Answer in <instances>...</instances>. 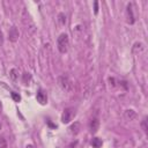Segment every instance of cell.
<instances>
[{
	"mask_svg": "<svg viewBox=\"0 0 148 148\" xmlns=\"http://www.w3.org/2000/svg\"><path fill=\"white\" fill-rule=\"evenodd\" d=\"M57 46L60 53H66L69 47V38L67 34H60V36L57 39Z\"/></svg>",
	"mask_w": 148,
	"mask_h": 148,
	"instance_id": "6da1fadb",
	"label": "cell"
},
{
	"mask_svg": "<svg viewBox=\"0 0 148 148\" xmlns=\"http://www.w3.org/2000/svg\"><path fill=\"white\" fill-rule=\"evenodd\" d=\"M58 84H59V87H60L62 90H65V91H72L73 88H74L73 82H72V81L69 80V77L66 76V75H60V76H58Z\"/></svg>",
	"mask_w": 148,
	"mask_h": 148,
	"instance_id": "7a4b0ae2",
	"label": "cell"
},
{
	"mask_svg": "<svg viewBox=\"0 0 148 148\" xmlns=\"http://www.w3.org/2000/svg\"><path fill=\"white\" fill-rule=\"evenodd\" d=\"M74 114H75V112H74V110H73L72 108L65 109L64 112H62V114H61V123L68 124V123L72 120V118H73Z\"/></svg>",
	"mask_w": 148,
	"mask_h": 148,
	"instance_id": "3957f363",
	"label": "cell"
},
{
	"mask_svg": "<svg viewBox=\"0 0 148 148\" xmlns=\"http://www.w3.org/2000/svg\"><path fill=\"white\" fill-rule=\"evenodd\" d=\"M36 99H37V102H38L39 104L45 105V104L47 103V95H46V92H45L43 89H39V90L37 91V94H36Z\"/></svg>",
	"mask_w": 148,
	"mask_h": 148,
	"instance_id": "277c9868",
	"label": "cell"
},
{
	"mask_svg": "<svg viewBox=\"0 0 148 148\" xmlns=\"http://www.w3.org/2000/svg\"><path fill=\"white\" fill-rule=\"evenodd\" d=\"M8 38L10 42H16L18 39V30L15 25H13L8 31Z\"/></svg>",
	"mask_w": 148,
	"mask_h": 148,
	"instance_id": "5b68a950",
	"label": "cell"
},
{
	"mask_svg": "<svg viewBox=\"0 0 148 148\" xmlns=\"http://www.w3.org/2000/svg\"><path fill=\"white\" fill-rule=\"evenodd\" d=\"M99 127V120L97 118H92L89 123V131L90 133H96Z\"/></svg>",
	"mask_w": 148,
	"mask_h": 148,
	"instance_id": "8992f818",
	"label": "cell"
},
{
	"mask_svg": "<svg viewBox=\"0 0 148 148\" xmlns=\"http://www.w3.org/2000/svg\"><path fill=\"white\" fill-rule=\"evenodd\" d=\"M69 132H71V134H73V135H77L79 133H80V131H81V124L79 123V121H74L71 126H69Z\"/></svg>",
	"mask_w": 148,
	"mask_h": 148,
	"instance_id": "52a82bcc",
	"label": "cell"
},
{
	"mask_svg": "<svg viewBox=\"0 0 148 148\" xmlns=\"http://www.w3.org/2000/svg\"><path fill=\"white\" fill-rule=\"evenodd\" d=\"M124 118L126 120H128V121L134 120L136 118V112L134 110H132V109H127V110L124 111Z\"/></svg>",
	"mask_w": 148,
	"mask_h": 148,
	"instance_id": "ba28073f",
	"label": "cell"
},
{
	"mask_svg": "<svg viewBox=\"0 0 148 148\" xmlns=\"http://www.w3.org/2000/svg\"><path fill=\"white\" fill-rule=\"evenodd\" d=\"M126 14H127V22L130 24L134 23V15H133V10H132V3H128L126 7Z\"/></svg>",
	"mask_w": 148,
	"mask_h": 148,
	"instance_id": "9c48e42d",
	"label": "cell"
},
{
	"mask_svg": "<svg viewBox=\"0 0 148 148\" xmlns=\"http://www.w3.org/2000/svg\"><path fill=\"white\" fill-rule=\"evenodd\" d=\"M90 143H91L92 148H101L102 145H103V141H102L99 138H92Z\"/></svg>",
	"mask_w": 148,
	"mask_h": 148,
	"instance_id": "30bf717a",
	"label": "cell"
},
{
	"mask_svg": "<svg viewBox=\"0 0 148 148\" xmlns=\"http://www.w3.org/2000/svg\"><path fill=\"white\" fill-rule=\"evenodd\" d=\"M9 77L13 80V81H16L18 79V71L16 68H12L9 71Z\"/></svg>",
	"mask_w": 148,
	"mask_h": 148,
	"instance_id": "8fae6325",
	"label": "cell"
},
{
	"mask_svg": "<svg viewBox=\"0 0 148 148\" xmlns=\"http://www.w3.org/2000/svg\"><path fill=\"white\" fill-rule=\"evenodd\" d=\"M58 22L60 25H65L66 24V15L64 13H59L58 14Z\"/></svg>",
	"mask_w": 148,
	"mask_h": 148,
	"instance_id": "7c38bea8",
	"label": "cell"
},
{
	"mask_svg": "<svg viewBox=\"0 0 148 148\" xmlns=\"http://www.w3.org/2000/svg\"><path fill=\"white\" fill-rule=\"evenodd\" d=\"M30 80H31V75H30L29 73H27V72H25V73H23V74H22V82H23L24 84H28Z\"/></svg>",
	"mask_w": 148,
	"mask_h": 148,
	"instance_id": "4fadbf2b",
	"label": "cell"
},
{
	"mask_svg": "<svg viewBox=\"0 0 148 148\" xmlns=\"http://www.w3.org/2000/svg\"><path fill=\"white\" fill-rule=\"evenodd\" d=\"M10 96H12V98L14 99V102H16V103L21 102V96H20V94H18V92L12 91V92H10Z\"/></svg>",
	"mask_w": 148,
	"mask_h": 148,
	"instance_id": "5bb4252c",
	"label": "cell"
},
{
	"mask_svg": "<svg viewBox=\"0 0 148 148\" xmlns=\"http://www.w3.org/2000/svg\"><path fill=\"white\" fill-rule=\"evenodd\" d=\"M141 127H142L143 132L147 133V130H148V126H147V117H143V119L141 120Z\"/></svg>",
	"mask_w": 148,
	"mask_h": 148,
	"instance_id": "9a60e30c",
	"label": "cell"
},
{
	"mask_svg": "<svg viewBox=\"0 0 148 148\" xmlns=\"http://www.w3.org/2000/svg\"><path fill=\"white\" fill-rule=\"evenodd\" d=\"M0 148H8L7 141H6L3 138H0Z\"/></svg>",
	"mask_w": 148,
	"mask_h": 148,
	"instance_id": "2e32d148",
	"label": "cell"
},
{
	"mask_svg": "<svg viewBox=\"0 0 148 148\" xmlns=\"http://www.w3.org/2000/svg\"><path fill=\"white\" fill-rule=\"evenodd\" d=\"M3 44V34H2V30L0 28V46Z\"/></svg>",
	"mask_w": 148,
	"mask_h": 148,
	"instance_id": "e0dca14e",
	"label": "cell"
},
{
	"mask_svg": "<svg viewBox=\"0 0 148 148\" xmlns=\"http://www.w3.org/2000/svg\"><path fill=\"white\" fill-rule=\"evenodd\" d=\"M109 82H110V86H111V87H114V86H116V83H114V79H113V77H109Z\"/></svg>",
	"mask_w": 148,
	"mask_h": 148,
	"instance_id": "ac0fdd59",
	"label": "cell"
},
{
	"mask_svg": "<svg viewBox=\"0 0 148 148\" xmlns=\"http://www.w3.org/2000/svg\"><path fill=\"white\" fill-rule=\"evenodd\" d=\"M94 5H95V9H94V12H95V14H97V13H98V2L95 1Z\"/></svg>",
	"mask_w": 148,
	"mask_h": 148,
	"instance_id": "d6986e66",
	"label": "cell"
},
{
	"mask_svg": "<svg viewBox=\"0 0 148 148\" xmlns=\"http://www.w3.org/2000/svg\"><path fill=\"white\" fill-rule=\"evenodd\" d=\"M77 145V141H74V142H72L71 145H69V147L68 148H75V146Z\"/></svg>",
	"mask_w": 148,
	"mask_h": 148,
	"instance_id": "ffe728a7",
	"label": "cell"
},
{
	"mask_svg": "<svg viewBox=\"0 0 148 148\" xmlns=\"http://www.w3.org/2000/svg\"><path fill=\"white\" fill-rule=\"evenodd\" d=\"M25 148H35V146H34V145H31V143H29V145H27V146H25Z\"/></svg>",
	"mask_w": 148,
	"mask_h": 148,
	"instance_id": "44dd1931",
	"label": "cell"
},
{
	"mask_svg": "<svg viewBox=\"0 0 148 148\" xmlns=\"http://www.w3.org/2000/svg\"><path fill=\"white\" fill-rule=\"evenodd\" d=\"M1 109H2V104H1V102H0V112H1Z\"/></svg>",
	"mask_w": 148,
	"mask_h": 148,
	"instance_id": "7402d4cb",
	"label": "cell"
},
{
	"mask_svg": "<svg viewBox=\"0 0 148 148\" xmlns=\"http://www.w3.org/2000/svg\"><path fill=\"white\" fill-rule=\"evenodd\" d=\"M0 130H1V123H0Z\"/></svg>",
	"mask_w": 148,
	"mask_h": 148,
	"instance_id": "603a6c76",
	"label": "cell"
}]
</instances>
